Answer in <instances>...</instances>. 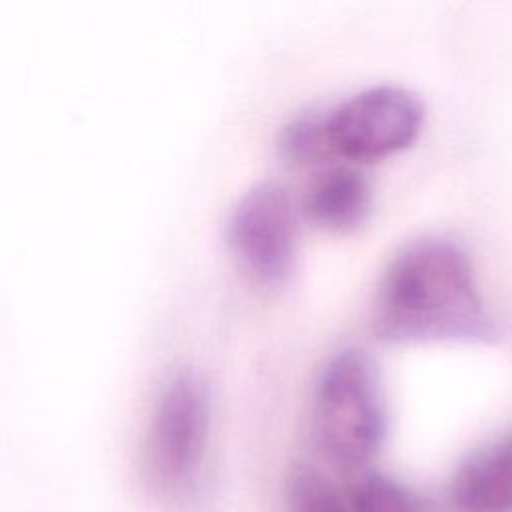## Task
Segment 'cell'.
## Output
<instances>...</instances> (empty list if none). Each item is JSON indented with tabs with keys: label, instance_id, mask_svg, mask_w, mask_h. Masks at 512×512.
I'll use <instances>...</instances> for the list:
<instances>
[{
	"label": "cell",
	"instance_id": "obj_10",
	"mask_svg": "<svg viewBox=\"0 0 512 512\" xmlns=\"http://www.w3.org/2000/svg\"><path fill=\"white\" fill-rule=\"evenodd\" d=\"M280 156L296 166H306L332 156L324 116H300L284 126L278 138Z\"/></svg>",
	"mask_w": 512,
	"mask_h": 512
},
{
	"label": "cell",
	"instance_id": "obj_7",
	"mask_svg": "<svg viewBox=\"0 0 512 512\" xmlns=\"http://www.w3.org/2000/svg\"><path fill=\"white\" fill-rule=\"evenodd\" d=\"M372 208V188L352 166H334L320 174L304 196L306 218L328 232L358 228Z\"/></svg>",
	"mask_w": 512,
	"mask_h": 512
},
{
	"label": "cell",
	"instance_id": "obj_8",
	"mask_svg": "<svg viewBox=\"0 0 512 512\" xmlns=\"http://www.w3.org/2000/svg\"><path fill=\"white\" fill-rule=\"evenodd\" d=\"M288 512H350L348 498L312 466H296L286 480Z\"/></svg>",
	"mask_w": 512,
	"mask_h": 512
},
{
	"label": "cell",
	"instance_id": "obj_5",
	"mask_svg": "<svg viewBox=\"0 0 512 512\" xmlns=\"http://www.w3.org/2000/svg\"><path fill=\"white\" fill-rule=\"evenodd\" d=\"M228 242L252 278L280 284L296 256V212L288 192L272 182L250 188L230 214Z\"/></svg>",
	"mask_w": 512,
	"mask_h": 512
},
{
	"label": "cell",
	"instance_id": "obj_6",
	"mask_svg": "<svg viewBox=\"0 0 512 512\" xmlns=\"http://www.w3.org/2000/svg\"><path fill=\"white\" fill-rule=\"evenodd\" d=\"M464 512H512V436L468 456L452 484Z\"/></svg>",
	"mask_w": 512,
	"mask_h": 512
},
{
	"label": "cell",
	"instance_id": "obj_1",
	"mask_svg": "<svg viewBox=\"0 0 512 512\" xmlns=\"http://www.w3.org/2000/svg\"><path fill=\"white\" fill-rule=\"evenodd\" d=\"M376 332L394 344L486 342L496 334L468 254L446 238L406 244L376 296Z\"/></svg>",
	"mask_w": 512,
	"mask_h": 512
},
{
	"label": "cell",
	"instance_id": "obj_3",
	"mask_svg": "<svg viewBox=\"0 0 512 512\" xmlns=\"http://www.w3.org/2000/svg\"><path fill=\"white\" fill-rule=\"evenodd\" d=\"M210 432V396L194 372L174 374L162 388L148 430L146 474L154 490L176 494L192 484Z\"/></svg>",
	"mask_w": 512,
	"mask_h": 512
},
{
	"label": "cell",
	"instance_id": "obj_4",
	"mask_svg": "<svg viewBox=\"0 0 512 512\" xmlns=\"http://www.w3.org/2000/svg\"><path fill=\"white\" fill-rule=\"evenodd\" d=\"M332 156L380 160L406 150L420 134L424 106L406 88L362 90L324 116Z\"/></svg>",
	"mask_w": 512,
	"mask_h": 512
},
{
	"label": "cell",
	"instance_id": "obj_2",
	"mask_svg": "<svg viewBox=\"0 0 512 512\" xmlns=\"http://www.w3.org/2000/svg\"><path fill=\"white\" fill-rule=\"evenodd\" d=\"M314 430L322 450L342 466H360L386 434V398L380 372L362 350L336 354L320 374Z\"/></svg>",
	"mask_w": 512,
	"mask_h": 512
},
{
	"label": "cell",
	"instance_id": "obj_9",
	"mask_svg": "<svg viewBox=\"0 0 512 512\" xmlns=\"http://www.w3.org/2000/svg\"><path fill=\"white\" fill-rule=\"evenodd\" d=\"M348 504L350 512H426L418 494L380 474L358 482Z\"/></svg>",
	"mask_w": 512,
	"mask_h": 512
}]
</instances>
